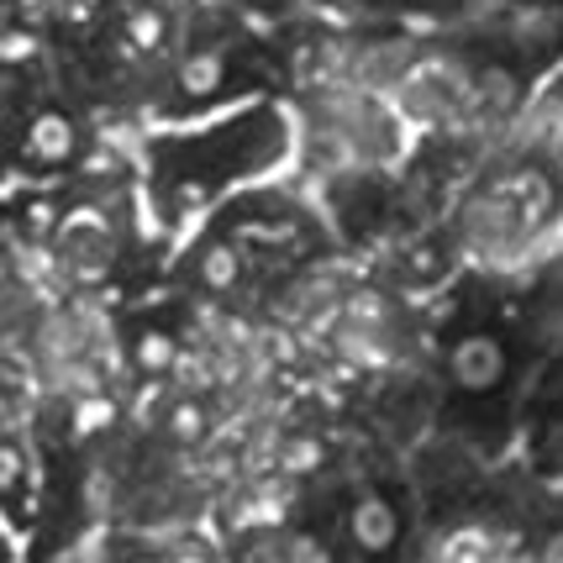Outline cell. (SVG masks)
<instances>
[{"mask_svg": "<svg viewBox=\"0 0 563 563\" xmlns=\"http://www.w3.org/2000/svg\"><path fill=\"white\" fill-rule=\"evenodd\" d=\"M295 169V117L285 100L247 96L206 117L143 126L132 137L137 200L164 253L185 243L227 200Z\"/></svg>", "mask_w": 563, "mask_h": 563, "instance_id": "cell-1", "label": "cell"}, {"mask_svg": "<svg viewBox=\"0 0 563 563\" xmlns=\"http://www.w3.org/2000/svg\"><path fill=\"white\" fill-rule=\"evenodd\" d=\"M338 532H343L347 563H406L417 516L395 485L358 468L353 485L338 495Z\"/></svg>", "mask_w": 563, "mask_h": 563, "instance_id": "cell-2", "label": "cell"}, {"mask_svg": "<svg viewBox=\"0 0 563 563\" xmlns=\"http://www.w3.org/2000/svg\"><path fill=\"white\" fill-rule=\"evenodd\" d=\"M516 532L500 516H453L421 542L417 563H495Z\"/></svg>", "mask_w": 563, "mask_h": 563, "instance_id": "cell-3", "label": "cell"}, {"mask_svg": "<svg viewBox=\"0 0 563 563\" xmlns=\"http://www.w3.org/2000/svg\"><path fill=\"white\" fill-rule=\"evenodd\" d=\"M495 563H542V553H538V542L511 538V542H506V553H500Z\"/></svg>", "mask_w": 563, "mask_h": 563, "instance_id": "cell-4", "label": "cell"}, {"mask_svg": "<svg viewBox=\"0 0 563 563\" xmlns=\"http://www.w3.org/2000/svg\"><path fill=\"white\" fill-rule=\"evenodd\" d=\"M22 553H26V542L5 527V516H0V563H22Z\"/></svg>", "mask_w": 563, "mask_h": 563, "instance_id": "cell-5", "label": "cell"}, {"mask_svg": "<svg viewBox=\"0 0 563 563\" xmlns=\"http://www.w3.org/2000/svg\"><path fill=\"white\" fill-rule=\"evenodd\" d=\"M406 563H417V559H406Z\"/></svg>", "mask_w": 563, "mask_h": 563, "instance_id": "cell-6", "label": "cell"}]
</instances>
